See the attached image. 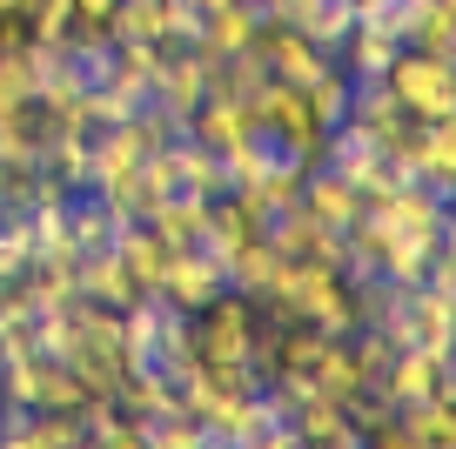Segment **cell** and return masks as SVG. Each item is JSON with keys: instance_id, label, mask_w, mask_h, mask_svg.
<instances>
[{"instance_id": "cell-1", "label": "cell", "mask_w": 456, "mask_h": 449, "mask_svg": "<svg viewBox=\"0 0 456 449\" xmlns=\"http://www.w3.org/2000/svg\"><path fill=\"white\" fill-rule=\"evenodd\" d=\"M248 114H256V127L275 141V155L302 161V168H322V141H329V127L315 121V108H309V94H302V87L262 81L256 101H248Z\"/></svg>"}, {"instance_id": "cell-8", "label": "cell", "mask_w": 456, "mask_h": 449, "mask_svg": "<svg viewBox=\"0 0 456 449\" xmlns=\"http://www.w3.org/2000/svg\"><path fill=\"white\" fill-rule=\"evenodd\" d=\"M403 342L450 355L456 349V295L423 289V282H416V289H410V309H403Z\"/></svg>"}, {"instance_id": "cell-9", "label": "cell", "mask_w": 456, "mask_h": 449, "mask_svg": "<svg viewBox=\"0 0 456 449\" xmlns=\"http://www.w3.org/2000/svg\"><path fill=\"white\" fill-rule=\"evenodd\" d=\"M296 208L309 215V222H322V228H336V235H342V228L362 215V188H349L336 168H309V175H302Z\"/></svg>"}, {"instance_id": "cell-10", "label": "cell", "mask_w": 456, "mask_h": 449, "mask_svg": "<svg viewBox=\"0 0 456 449\" xmlns=\"http://www.w3.org/2000/svg\"><path fill=\"white\" fill-rule=\"evenodd\" d=\"M74 289L87 295V302H108V309H128V302H142V289H134V275L121 268V255L94 249V255H74Z\"/></svg>"}, {"instance_id": "cell-17", "label": "cell", "mask_w": 456, "mask_h": 449, "mask_svg": "<svg viewBox=\"0 0 456 449\" xmlns=\"http://www.w3.org/2000/svg\"><path fill=\"white\" fill-rule=\"evenodd\" d=\"M114 208L101 195H68V241H74V255H94V249H108L114 241Z\"/></svg>"}, {"instance_id": "cell-13", "label": "cell", "mask_w": 456, "mask_h": 449, "mask_svg": "<svg viewBox=\"0 0 456 449\" xmlns=\"http://www.w3.org/2000/svg\"><path fill=\"white\" fill-rule=\"evenodd\" d=\"M201 215H208V195H188V188H175V195L155 201L148 228H155L168 249H195V241H201Z\"/></svg>"}, {"instance_id": "cell-15", "label": "cell", "mask_w": 456, "mask_h": 449, "mask_svg": "<svg viewBox=\"0 0 456 449\" xmlns=\"http://www.w3.org/2000/svg\"><path fill=\"white\" fill-rule=\"evenodd\" d=\"M396 422L423 449H456V396H429V403H403Z\"/></svg>"}, {"instance_id": "cell-2", "label": "cell", "mask_w": 456, "mask_h": 449, "mask_svg": "<svg viewBox=\"0 0 456 449\" xmlns=\"http://www.w3.org/2000/svg\"><path fill=\"white\" fill-rule=\"evenodd\" d=\"M383 87L396 94V108L410 114V121H456V61H443V54L403 47V54L389 61Z\"/></svg>"}, {"instance_id": "cell-11", "label": "cell", "mask_w": 456, "mask_h": 449, "mask_svg": "<svg viewBox=\"0 0 456 449\" xmlns=\"http://www.w3.org/2000/svg\"><path fill=\"white\" fill-rule=\"evenodd\" d=\"M114 255H121V268L134 275V289H142V295H161V275H168V241H161L148 222H121V228H114Z\"/></svg>"}, {"instance_id": "cell-6", "label": "cell", "mask_w": 456, "mask_h": 449, "mask_svg": "<svg viewBox=\"0 0 456 449\" xmlns=\"http://www.w3.org/2000/svg\"><path fill=\"white\" fill-rule=\"evenodd\" d=\"M389 34H396L403 47H416V54L456 61V0H396Z\"/></svg>"}, {"instance_id": "cell-18", "label": "cell", "mask_w": 456, "mask_h": 449, "mask_svg": "<svg viewBox=\"0 0 456 449\" xmlns=\"http://www.w3.org/2000/svg\"><path fill=\"white\" fill-rule=\"evenodd\" d=\"M269 282H275V249H269V241H242V249H235V255H228V289H235V295H256V302H262V295H269Z\"/></svg>"}, {"instance_id": "cell-19", "label": "cell", "mask_w": 456, "mask_h": 449, "mask_svg": "<svg viewBox=\"0 0 456 449\" xmlns=\"http://www.w3.org/2000/svg\"><path fill=\"white\" fill-rule=\"evenodd\" d=\"M302 94H309L315 121H322V127H336L342 114H349V74H342V68H329V74H315V81L302 87Z\"/></svg>"}, {"instance_id": "cell-7", "label": "cell", "mask_w": 456, "mask_h": 449, "mask_svg": "<svg viewBox=\"0 0 456 449\" xmlns=\"http://www.w3.org/2000/svg\"><path fill=\"white\" fill-rule=\"evenodd\" d=\"M182 135H195L208 155H235V148H242V141H256L262 127H256V114H248V101H215V94H208V101L182 121Z\"/></svg>"}, {"instance_id": "cell-14", "label": "cell", "mask_w": 456, "mask_h": 449, "mask_svg": "<svg viewBox=\"0 0 456 449\" xmlns=\"http://www.w3.org/2000/svg\"><path fill=\"white\" fill-rule=\"evenodd\" d=\"M168 161H175V188H188V195H222V155H208L195 135H175L168 141Z\"/></svg>"}, {"instance_id": "cell-5", "label": "cell", "mask_w": 456, "mask_h": 449, "mask_svg": "<svg viewBox=\"0 0 456 449\" xmlns=\"http://www.w3.org/2000/svg\"><path fill=\"white\" fill-rule=\"evenodd\" d=\"M222 289H228V275H222V262H215L208 249H168V275H161V302H168V309L201 315Z\"/></svg>"}, {"instance_id": "cell-4", "label": "cell", "mask_w": 456, "mask_h": 449, "mask_svg": "<svg viewBox=\"0 0 456 449\" xmlns=\"http://www.w3.org/2000/svg\"><path fill=\"white\" fill-rule=\"evenodd\" d=\"M376 389H383L396 409H403V403H429V396H456V382H450V355L403 342V349L389 355V369H383V382H376Z\"/></svg>"}, {"instance_id": "cell-3", "label": "cell", "mask_w": 456, "mask_h": 449, "mask_svg": "<svg viewBox=\"0 0 456 449\" xmlns=\"http://www.w3.org/2000/svg\"><path fill=\"white\" fill-rule=\"evenodd\" d=\"M242 54H256V61H262V74H269V81H289V87H309L315 74H329V68H336V54L309 47L296 28H289V20H262V28H256V41H248Z\"/></svg>"}, {"instance_id": "cell-16", "label": "cell", "mask_w": 456, "mask_h": 449, "mask_svg": "<svg viewBox=\"0 0 456 449\" xmlns=\"http://www.w3.org/2000/svg\"><path fill=\"white\" fill-rule=\"evenodd\" d=\"M349 28H356V7H349V0H309L296 14V34L309 47H322V54H336V47L349 41Z\"/></svg>"}, {"instance_id": "cell-12", "label": "cell", "mask_w": 456, "mask_h": 449, "mask_svg": "<svg viewBox=\"0 0 456 449\" xmlns=\"http://www.w3.org/2000/svg\"><path fill=\"white\" fill-rule=\"evenodd\" d=\"M396 54H403V41H396L389 28H362V20H356V28H349V41L336 47V68L349 74V81H383Z\"/></svg>"}]
</instances>
